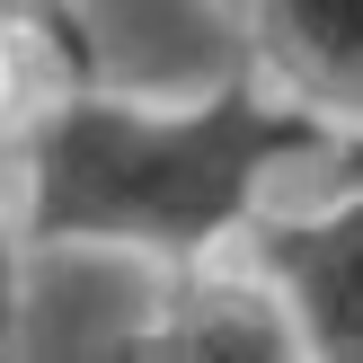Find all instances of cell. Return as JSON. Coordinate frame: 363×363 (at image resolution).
<instances>
[{
  "instance_id": "8",
  "label": "cell",
  "mask_w": 363,
  "mask_h": 363,
  "mask_svg": "<svg viewBox=\"0 0 363 363\" xmlns=\"http://www.w3.org/2000/svg\"><path fill=\"white\" fill-rule=\"evenodd\" d=\"M213 9H230V18H240V0H213Z\"/></svg>"
},
{
  "instance_id": "5",
  "label": "cell",
  "mask_w": 363,
  "mask_h": 363,
  "mask_svg": "<svg viewBox=\"0 0 363 363\" xmlns=\"http://www.w3.org/2000/svg\"><path fill=\"white\" fill-rule=\"evenodd\" d=\"M45 62L62 71V80L89 71V45H80V27L62 18V0H0V133H18L27 106L53 89Z\"/></svg>"
},
{
  "instance_id": "7",
  "label": "cell",
  "mask_w": 363,
  "mask_h": 363,
  "mask_svg": "<svg viewBox=\"0 0 363 363\" xmlns=\"http://www.w3.org/2000/svg\"><path fill=\"white\" fill-rule=\"evenodd\" d=\"M319 169H328L337 186H363V124H354V133H337L328 151H319Z\"/></svg>"
},
{
  "instance_id": "6",
  "label": "cell",
  "mask_w": 363,
  "mask_h": 363,
  "mask_svg": "<svg viewBox=\"0 0 363 363\" xmlns=\"http://www.w3.org/2000/svg\"><path fill=\"white\" fill-rule=\"evenodd\" d=\"M27 337V230H18V204H0V354Z\"/></svg>"
},
{
  "instance_id": "4",
  "label": "cell",
  "mask_w": 363,
  "mask_h": 363,
  "mask_svg": "<svg viewBox=\"0 0 363 363\" xmlns=\"http://www.w3.org/2000/svg\"><path fill=\"white\" fill-rule=\"evenodd\" d=\"M257 80L311 106L328 133L363 124V0H240Z\"/></svg>"
},
{
  "instance_id": "2",
  "label": "cell",
  "mask_w": 363,
  "mask_h": 363,
  "mask_svg": "<svg viewBox=\"0 0 363 363\" xmlns=\"http://www.w3.org/2000/svg\"><path fill=\"white\" fill-rule=\"evenodd\" d=\"M240 248L275 284L301 363H363V186L275 195Z\"/></svg>"
},
{
  "instance_id": "1",
  "label": "cell",
  "mask_w": 363,
  "mask_h": 363,
  "mask_svg": "<svg viewBox=\"0 0 363 363\" xmlns=\"http://www.w3.org/2000/svg\"><path fill=\"white\" fill-rule=\"evenodd\" d=\"M328 142V124L257 71H230L204 98H124L80 71L18 124V230L27 248H106L169 275L240 248Z\"/></svg>"
},
{
  "instance_id": "3",
  "label": "cell",
  "mask_w": 363,
  "mask_h": 363,
  "mask_svg": "<svg viewBox=\"0 0 363 363\" xmlns=\"http://www.w3.org/2000/svg\"><path fill=\"white\" fill-rule=\"evenodd\" d=\"M142 354H160V363H301L293 319H284L275 284L257 275L248 248L169 266L160 275V311L142 328Z\"/></svg>"
}]
</instances>
